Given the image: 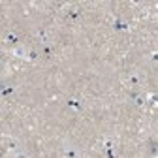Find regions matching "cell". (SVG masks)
Returning a JSON list of instances; mask_svg holds the SVG:
<instances>
[{"label":"cell","instance_id":"obj_5","mask_svg":"<svg viewBox=\"0 0 158 158\" xmlns=\"http://www.w3.org/2000/svg\"><path fill=\"white\" fill-rule=\"evenodd\" d=\"M6 42H15V36L13 34H6Z\"/></svg>","mask_w":158,"mask_h":158},{"label":"cell","instance_id":"obj_1","mask_svg":"<svg viewBox=\"0 0 158 158\" xmlns=\"http://www.w3.org/2000/svg\"><path fill=\"white\" fill-rule=\"evenodd\" d=\"M11 55L17 56V58H27V56H28V53H27L25 47H13V49H11Z\"/></svg>","mask_w":158,"mask_h":158},{"label":"cell","instance_id":"obj_4","mask_svg":"<svg viewBox=\"0 0 158 158\" xmlns=\"http://www.w3.org/2000/svg\"><path fill=\"white\" fill-rule=\"evenodd\" d=\"M149 60H151L152 64H158V51H152V53L149 55Z\"/></svg>","mask_w":158,"mask_h":158},{"label":"cell","instance_id":"obj_3","mask_svg":"<svg viewBox=\"0 0 158 158\" xmlns=\"http://www.w3.org/2000/svg\"><path fill=\"white\" fill-rule=\"evenodd\" d=\"M11 156H13V158H27V152H25L23 149H17V151L11 152Z\"/></svg>","mask_w":158,"mask_h":158},{"label":"cell","instance_id":"obj_2","mask_svg":"<svg viewBox=\"0 0 158 158\" xmlns=\"http://www.w3.org/2000/svg\"><path fill=\"white\" fill-rule=\"evenodd\" d=\"M139 81H141V79H139V75H137V73H132V75L128 77V83L134 85V87H135V85H139Z\"/></svg>","mask_w":158,"mask_h":158}]
</instances>
